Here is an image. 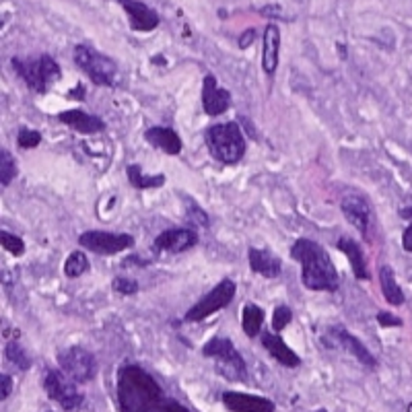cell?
<instances>
[{
    "label": "cell",
    "instance_id": "6da1fadb",
    "mask_svg": "<svg viewBox=\"0 0 412 412\" xmlns=\"http://www.w3.org/2000/svg\"><path fill=\"white\" fill-rule=\"evenodd\" d=\"M159 383L136 365L124 367L118 375V402L122 412H150L163 402Z\"/></svg>",
    "mask_w": 412,
    "mask_h": 412
},
{
    "label": "cell",
    "instance_id": "7a4b0ae2",
    "mask_svg": "<svg viewBox=\"0 0 412 412\" xmlns=\"http://www.w3.org/2000/svg\"><path fill=\"white\" fill-rule=\"evenodd\" d=\"M291 258L303 266L301 279L311 291H336L338 272L328 252L311 240H297L291 247Z\"/></svg>",
    "mask_w": 412,
    "mask_h": 412
},
{
    "label": "cell",
    "instance_id": "3957f363",
    "mask_svg": "<svg viewBox=\"0 0 412 412\" xmlns=\"http://www.w3.org/2000/svg\"><path fill=\"white\" fill-rule=\"evenodd\" d=\"M205 140L210 155L225 165L237 163L245 155V138L240 124H235V122L210 126L206 130Z\"/></svg>",
    "mask_w": 412,
    "mask_h": 412
},
{
    "label": "cell",
    "instance_id": "277c9868",
    "mask_svg": "<svg viewBox=\"0 0 412 412\" xmlns=\"http://www.w3.org/2000/svg\"><path fill=\"white\" fill-rule=\"evenodd\" d=\"M13 68L27 83L31 91L46 93L56 81H60V66L52 56L13 58Z\"/></svg>",
    "mask_w": 412,
    "mask_h": 412
},
{
    "label": "cell",
    "instance_id": "5b68a950",
    "mask_svg": "<svg viewBox=\"0 0 412 412\" xmlns=\"http://www.w3.org/2000/svg\"><path fill=\"white\" fill-rule=\"evenodd\" d=\"M75 62L76 66L99 87H115L120 81L118 64L112 58L95 52L89 46H83V43L75 46Z\"/></svg>",
    "mask_w": 412,
    "mask_h": 412
},
{
    "label": "cell",
    "instance_id": "8992f818",
    "mask_svg": "<svg viewBox=\"0 0 412 412\" xmlns=\"http://www.w3.org/2000/svg\"><path fill=\"white\" fill-rule=\"evenodd\" d=\"M202 355L206 359H212L217 363L219 374L231 379V381H240L245 377V361L240 355V351L233 346L231 340L223 336L210 338L202 349Z\"/></svg>",
    "mask_w": 412,
    "mask_h": 412
},
{
    "label": "cell",
    "instance_id": "52a82bcc",
    "mask_svg": "<svg viewBox=\"0 0 412 412\" xmlns=\"http://www.w3.org/2000/svg\"><path fill=\"white\" fill-rule=\"evenodd\" d=\"M235 297V282L231 279L221 281L208 295H205L202 299L198 301L196 305H192L184 316V321L187 324H196V321H205L208 316L225 309L227 305Z\"/></svg>",
    "mask_w": 412,
    "mask_h": 412
},
{
    "label": "cell",
    "instance_id": "ba28073f",
    "mask_svg": "<svg viewBox=\"0 0 412 412\" xmlns=\"http://www.w3.org/2000/svg\"><path fill=\"white\" fill-rule=\"evenodd\" d=\"M66 377H68V375H66ZM66 377H64V371L48 369L46 377H43V388H46V393H48L52 400H56L64 411L73 412L76 411V408H81L85 396L75 388L76 381L66 379Z\"/></svg>",
    "mask_w": 412,
    "mask_h": 412
},
{
    "label": "cell",
    "instance_id": "9c48e42d",
    "mask_svg": "<svg viewBox=\"0 0 412 412\" xmlns=\"http://www.w3.org/2000/svg\"><path fill=\"white\" fill-rule=\"evenodd\" d=\"M58 363L62 371L76 383H87L97 375V361L95 356L83 346H71L58 355Z\"/></svg>",
    "mask_w": 412,
    "mask_h": 412
},
{
    "label": "cell",
    "instance_id": "30bf717a",
    "mask_svg": "<svg viewBox=\"0 0 412 412\" xmlns=\"http://www.w3.org/2000/svg\"><path fill=\"white\" fill-rule=\"evenodd\" d=\"M78 244L99 256H113L134 245V237L128 233H108V231H85L78 235Z\"/></svg>",
    "mask_w": 412,
    "mask_h": 412
},
{
    "label": "cell",
    "instance_id": "8fae6325",
    "mask_svg": "<svg viewBox=\"0 0 412 412\" xmlns=\"http://www.w3.org/2000/svg\"><path fill=\"white\" fill-rule=\"evenodd\" d=\"M326 340L330 342V346H338V349L346 351L349 355L355 356L356 361H361L363 365H367V367H377V359H375V356L367 351V346H365L355 334H351L346 328H342V326H332V328L328 330V334H326Z\"/></svg>",
    "mask_w": 412,
    "mask_h": 412
},
{
    "label": "cell",
    "instance_id": "7c38bea8",
    "mask_svg": "<svg viewBox=\"0 0 412 412\" xmlns=\"http://www.w3.org/2000/svg\"><path fill=\"white\" fill-rule=\"evenodd\" d=\"M340 208H342V215L346 217V221L367 237L369 223H371V208L367 205V200L361 198L359 194H349L342 198Z\"/></svg>",
    "mask_w": 412,
    "mask_h": 412
},
{
    "label": "cell",
    "instance_id": "4fadbf2b",
    "mask_svg": "<svg viewBox=\"0 0 412 412\" xmlns=\"http://www.w3.org/2000/svg\"><path fill=\"white\" fill-rule=\"evenodd\" d=\"M198 244V235L190 229H168L155 240V252L182 254Z\"/></svg>",
    "mask_w": 412,
    "mask_h": 412
},
{
    "label": "cell",
    "instance_id": "5bb4252c",
    "mask_svg": "<svg viewBox=\"0 0 412 412\" xmlns=\"http://www.w3.org/2000/svg\"><path fill=\"white\" fill-rule=\"evenodd\" d=\"M202 105L208 115H221L231 105V93L219 87L217 78L212 75H206L202 83Z\"/></svg>",
    "mask_w": 412,
    "mask_h": 412
},
{
    "label": "cell",
    "instance_id": "9a60e30c",
    "mask_svg": "<svg viewBox=\"0 0 412 412\" xmlns=\"http://www.w3.org/2000/svg\"><path fill=\"white\" fill-rule=\"evenodd\" d=\"M223 402L231 412H274V402L254 393L225 392Z\"/></svg>",
    "mask_w": 412,
    "mask_h": 412
},
{
    "label": "cell",
    "instance_id": "2e32d148",
    "mask_svg": "<svg viewBox=\"0 0 412 412\" xmlns=\"http://www.w3.org/2000/svg\"><path fill=\"white\" fill-rule=\"evenodd\" d=\"M130 19V27L136 31H153L159 25V15L140 0H118Z\"/></svg>",
    "mask_w": 412,
    "mask_h": 412
},
{
    "label": "cell",
    "instance_id": "e0dca14e",
    "mask_svg": "<svg viewBox=\"0 0 412 412\" xmlns=\"http://www.w3.org/2000/svg\"><path fill=\"white\" fill-rule=\"evenodd\" d=\"M279 56H281V31L277 25H268L264 29L262 41V71L272 76L279 68Z\"/></svg>",
    "mask_w": 412,
    "mask_h": 412
},
{
    "label": "cell",
    "instance_id": "ac0fdd59",
    "mask_svg": "<svg viewBox=\"0 0 412 412\" xmlns=\"http://www.w3.org/2000/svg\"><path fill=\"white\" fill-rule=\"evenodd\" d=\"M247 260H249V268H252L256 274L264 277V279H277V277L281 274V260H279L272 252H268V249H256V247H252V249L247 252Z\"/></svg>",
    "mask_w": 412,
    "mask_h": 412
},
{
    "label": "cell",
    "instance_id": "d6986e66",
    "mask_svg": "<svg viewBox=\"0 0 412 412\" xmlns=\"http://www.w3.org/2000/svg\"><path fill=\"white\" fill-rule=\"evenodd\" d=\"M58 120L62 124H66L68 128L81 132V134H97L105 128L103 120H99L97 115L81 112V110H68V112L58 113Z\"/></svg>",
    "mask_w": 412,
    "mask_h": 412
},
{
    "label": "cell",
    "instance_id": "ffe728a7",
    "mask_svg": "<svg viewBox=\"0 0 412 412\" xmlns=\"http://www.w3.org/2000/svg\"><path fill=\"white\" fill-rule=\"evenodd\" d=\"M262 344L264 349L268 351V355H272L274 361H279L281 365L289 367V369H297L301 365V359L293 349L287 346V342L277 334H270V332H264L262 334Z\"/></svg>",
    "mask_w": 412,
    "mask_h": 412
},
{
    "label": "cell",
    "instance_id": "44dd1931",
    "mask_svg": "<svg viewBox=\"0 0 412 412\" xmlns=\"http://www.w3.org/2000/svg\"><path fill=\"white\" fill-rule=\"evenodd\" d=\"M147 143L153 147L161 149L168 155H180L182 153V138L171 130V128H163V126H153L145 132Z\"/></svg>",
    "mask_w": 412,
    "mask_h": 412
},
{
    "label": "cell",
    "instance_id": "7402d4cb",
    "mask_svg": "<svg viewBox=\"0 0 412 412\" xmlns=\"http://www.w3.org/2000/svg\"><path fill=\"white\" fill-rule=\"evenodd\" d=\"M336 245L338 249L349 258L351 268H353L356 279H359V281H367V279H369V272H367V262H365V256H363L361 245L356 244L355 240H351V237H340Z\"/></svg>",
    "mask_w": 412,
    "mask_h": 412
},
{
    "label": "cell",
    "instance_id": "603a6c76",
    "mask_svg": "<svg viewBox=\"0 0 412 412\" xmlns=\"http://www.w3.org/2000/svg\"><path fill=\"white\" fill-rule=\"evenodd\" d=\"M379 287H381V293H383L388 303H392V305H402L404 303V293H402L400 284L396 282L393 270L390 266L379 268Z\"/></svg>",
    "mask_w": 412,
    "mask_h": 412
},
{
    "label": "cell",
    "instance_id": "cb8c5ba5",
    "mask_svg": "<svg viewBox=\"0 0 412 412\" xmlns=\"http://www.w3.org/2000/svg\"><path fill=\"white\" fill-rule=\"evenodd\" d=\"M126 173H128V182L136 190H155V187H161L165 184V175H161V173L147 175V173H143V169L138 165H128Z\"/></svg>",
    "mask_w": 412,
    "mask_h": 412
},
{
    "label": "cell",
    "instance_id": "d4e9b609",
    "mask_svg": "<svg viewBox=\"0 0 412 412\" xmlns=\"http://www.w3.org/2000/svg\"><path fill=\"white\" fill-rule=\"evenodd\" d=\"M242 326H244V332L249 338H256L262 330L264 321V311L262 307H258L256 303H247L244 307V316H242Z\"/></svg>",
    "mask_w": 412,
    "mask_h": 412
},
{
    "label": "cell",
    "instance_id": "484cf974",
    "mask_svg": "<svg viewBox=\"0 0 412 412\" xmlns=\"http://www.w3.org/2000/svg\"><path fill=\"white\" fill-rule=\"evenodd\" d=\"M4 355H6V361L9 363H13L17 369L21 371H27L29 367H31V359L29 355L25 353V349L21 346L17 340H11V342H6V346H4Z\"/></svg>",
    "mask_w": 412,
    "mask_h": 412
},
{
    "label": "cell",
    "instance_id": "4316f807",
    "mask_svg": "<svg viewBox=\"0 0 412 412\" xmlns=\"http://www.w3.org/2000/svg\"><path fill=\"white\" fill-rule=\"evenodd\" d=\"M89 268H91V264L87 260V256H85L83 252H73V254L68 256V260L64 262V274H66L68 279H78V277H83L85 272H89Z\"/></svg>",
    "mask_w": 412,
    "mask_h": 412
},
{
    "label": "cell",
    "instance_id": "83f0119b",
    "mask_svg": "<svg viewBox=\"0 0 412 412\" xmlns=\"http://www.w3.org/2000/svg\"><path fill=\"white\" fill-rule=\"evenodd\" d=\"M17 177V163L15 159L11 157L9 150H2L0 153V184L6 187L11 186V182Z\"/></svg>",
    "mask_w": 412,
    "mask_h": 412
},
{
    "label": "cell",
    "instance_id": "f1b7e54d",
    "mask_svg": "<svg viewBox=\"0 0 412 412\" xmlns=\"http://www.w3.org/2000/svg\"><path fill=\"white\" fill-rule=\"evenodd\" d=\"M0 245H2L9 254H13V256H23V252H25L23 240H21L19 235H13V233H9V231H0Z\"/></svg>",
    "mask_w": 412,
    "mask_h": 412
},
{
    "label": "cell",
    "instance_id": "f546056e",
    "mask_svg": "<svg viewBox=\"0 0 412 412\" xmlns=\"http://www.w3.org/2000/svg\"><path fill=\"white\" fill-rule=\"evenodd\" d=\"M293 319V311H291V307H287V305H279L277 309H274V316H272V330L274 332H282L287 326H289V321Z\"/></svg>",
    "mask_w": 412,
    "mask_h": 412
},
{
    "label": "cell",
    "instance_id": "4dcf8cb0",
    "mask_svg": "<svg viewBox=\"0 0 412 412\" xmlns=\"http://www.w3.org/2000/svg\"><path fill=\"white\" fill-rule=\"evenodd\" d=\"M19 147L21 149H34L41 143V134L38 130H29V128H21L19 130Z\"/></svg>",
    "mask_w": 412,
    "mask_h": 412
},
{
    "label": "cell",
    "instance_id": "1f68e13d",
    "mask_svg": "<svg viewBox=\"0 0 412 412\" xmlns=\"http://www.w3.org/2000/svg\"><path fill=\"white\" fill-rule=\"evenodd\" d=\"M113 289H115L118 293H122V295H132V293L138 291V282L132 281V279H126V277H118V279L113 281Z\"/></svg>",
    "mask_w": 412,
    "mask_h": 412
},
{
    "label": "cell",
    "instance_id": "d6a6232c",
    "mask_svg": "<svg viewBox=\"0 0 412 412\" xmlns=\"http://www.w3.org/2000/svg\"><path fill=\"white\" fill-rule=\"evenodd\" d=\"M150 412H187L182 404L173 402V400H163L157 408H153Z\"/></svg>",
    "mask_w": 412,
    "mask_h": 412
},
{
    "label": "cell",
    "instance_id": "836d02e7",
    "mask_svg": "<svg viewBox=\"0 0 412 412\" xmlns=\"http://www.w3.org/2000/svg\"><path fill=\"white\" fill-rule=\"evenodd\" d=\"M377 321H379V326H383V328L402 326V319L396 318V316H392V314H386V311H381V314L377 316Z\"/></svg>",
    "mask_w": 412,
    "mask_h": 412
},
{
    "label": "cell",
    "instance_id": "e575fe53",
    "mask_svg": "<svg viewBox=\"0 0 412 412\" xmlns=\"http://www.w3.org/2000/svg\"><path fill=\"white\" fill-rule=\"evenodd\" d=\"M11 390H13V379L4 374L2 375V393H0V400H6V398H9V393H11Z\"/></svg>",
    "mask_w": 412,
    "mask_h": 412
},
{
    "label": "cell",
    "instance_id": "d590c367",
    "mask_svg": "<svg viewBox=\"0 0 412 412\" xmlns=\"http://www.w3.org/2000/svg\"><path fill=\"white\" fill-rule=\"evenodd\" d=\"M402 247H404L406 252H412V223L406 227V231H404V235H402Z\"/></svg>",
    "mask_w": 412,
    "mask_h": 412
},
{
    "label": "cell",
    "instance_id": "8d00e7d4",
    "mask_svg": "<svg viewBox=\"0 0 412 412\" xmlns=\"http://www.w3.org/2000/svg\"><path fill=\"white\" fill-rule=\"evenodd\" d=\"M254 38H256V31L254 29H249V31H245L244 36L240 38V48H247L252 41H254Z\"/></svg>",
    "mask_w": 412,
    "mask_h": 412
},
{
    "label": "cell",
    "instance_id": "74e56055",
    "mask_svg": "<svg viewBox=\"0 0 412 412\" xmlns=\"http://www.w3.org/2000/svg\"><path fill=\"white\" fill-rule=\"evenodd\" d=\"M400 215H402L404 219H412V208H406V210H400Z\"/></svg>",
    "mask_w": 412,
    "mask_h": 412
},
{
    "label": "cell",
    "instance_id": "f35d334b",
    "mask_svg": "<svg viewBox=\"0 0 412 412\" xmlns=\"http://www.w3.org/2000/svg\"><path fill=\"white\" fill-rule=\"evenodd\" d=\"M408 412H412V404H411V406H408Z\"/></svg>",
    "mask_w": 412,
    "mask_h": 412
},
{
    "label": "cell",
    "instance_id": "ab89813d",
    "mask_svg": "<svg viewBox=\"0 0 412 412\" xmlns=\"http://www.w3.org/2000/svg\"><path fill=\"white\" fill-rule=\"evenodd\" d=\"M318 412H328V411H324V408H319V411H318Z\"/></svg>",
    "mask_w": 412,
    "mask_h": 412
}]
</instances>
